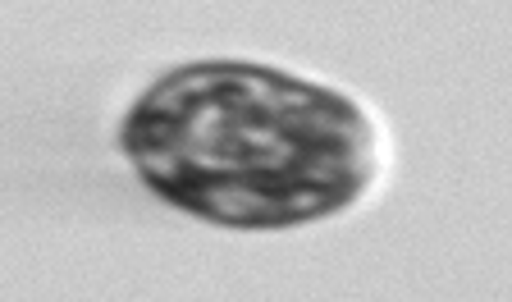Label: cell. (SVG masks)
<instances>
[{
  "label": "cell",
  "instance_id": "obj_1",
  "mask_svg": "<svg viewBox=\"0 0 512 302\" xmlns=\"http://www.w3.org/2000/svg\"><path fill=\"white\" fill-rule=\"evenodd\" d=\"M138 179L224 229H293L371 184L362 106L298 74L202 60L165 74L124 119Z\"/></svg>",
  "mask_w": 512,
  "mask_h": 302
}]
</instances>
